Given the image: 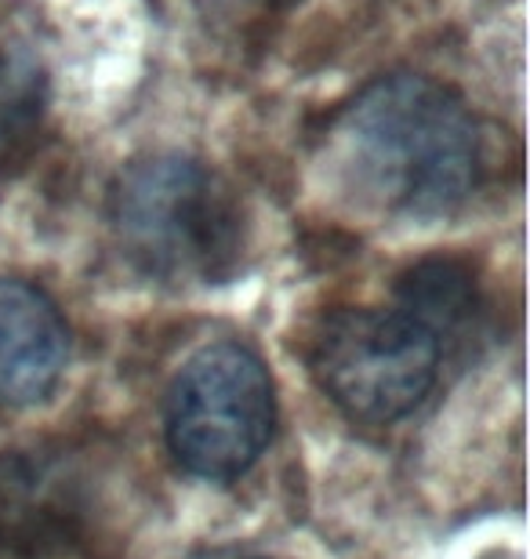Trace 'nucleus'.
<instances>
[{
    "label": "nucleus",
    "mask_w": 530,
    "mask_h": 559,
    "mask_svg": "<svg viewBox=\"0 0 530 559\" xmlns=\"http://www.w3.org/2000/svg\"><path fill=\"white\" fill-rule=\"evenodd\" d=\"M334 135L356 186L403 215H447L480 182L476 117L450 87L419 73L367 84Z\"/></svg>",
    "instance_id": "f257e3e1"
},
{
    "label": "nucleus",
    "mask_w": 530,
    "mask_h": 559,
    "mask_svg": "<svg viewBox=\"0 0 530 559\" xmlns=\"http://www.w3.org/2000/svg\"><path fill=\"white\" fill-rule=\"evenodd\" d=\"M109 218L123 254L161 280H219L240 254L244 222L233 189L200 160L161 153L120 171Z\"/></svg>",
    "instance_id": "f03ea898"
},
{
    "label": "nucleus",
    "mask_w": 530,
    "mask_h": 559,
    "mask_svg": "<svg viewBox=\"0 0 530 559\" xmlns=\"http://www.w3.org/2000/svg\"><path fill=\"white\" fill-rule=\"evenodd\" d=\"M167 447L200 479H236L262 457L276 421L273 378L240 342L189 356L167 393Z\"/></svg>",
    "instance_id": "7ed1b4c3"
},
{
    "label": "nucleus",
    "mask_w": 530,
    "mask_h": 559,
    "mask_svg": "<svg viewBox=\"0 0 530 559\" xmlns=\"http://www.w3.org/2000/svg\"><path fill=\"white\" fill-rule=\"evenodd\" d=\"M444 349L403 309H338L313 338L309 367L353 421L389 425L433 393Z\"/></svg>",
    "instance_id": "20e7f679"
},
{
    "label": "nucleus",
    "mask_w": 530,
    "mask_h": 559,
    "mask_svg": "<svg viewBox=\"0 0 530 559\" xmlns=\"http://www.w3.org/2000/svg\"><path fill=\"white\" fill-rule=\"evenodd\" d=\"M70 331L40 287L0 280V407H30L59 385Z\"/></svg>",
    "instance_id": "39448f33"
},
{
    "label": "nucleus",
    "mask_w": 530,
    "mask_h": 559,
    "mask_svg": "<svg viewBox=\"0 0 530 559\" xmlns=\"http://www.w3.org/2000/svg\"><path fill=\"white\" fill-rule=\"evenodd\" d=\"M403 312L414 317L422 328L433 331V338L444 349V338H458L461 331L472 328L476 317V287L472 276L458 262H422L403 276L400 284Z\"/></svg>",
    "instance_id": "423d86ee"
},
{
    "label": "nucleus",
    "mask_w": 530,
    "mask_h": 559,
    "mask_svg": "<svg viewBox=\"0 0 530 559\" xmlns=\"http://www.w3.org/2000/svg\"><path fill=\"white\" fill-rule=\"evenodd\" d=\"M44 117L40 66L19 48H0V171L26 156Z\"/></svg>",
    "instance_id": "0eeeda50"
},
{
    "label": "nucleus",
    "mask_w": 530,
    "mask_h": 559,
    "mask_svg": "<svg viewBox=\"0 0 530 559\" xmlns=\"http://www.w3.org/2000/svg\"><path fill=\"white\" fill-rule=\"evenodd\" d=\"M262 4H269V8H287V4H295V0H262Z\"/></svg>",
    "instance_id": "6e6552de"
}]
</instances>
